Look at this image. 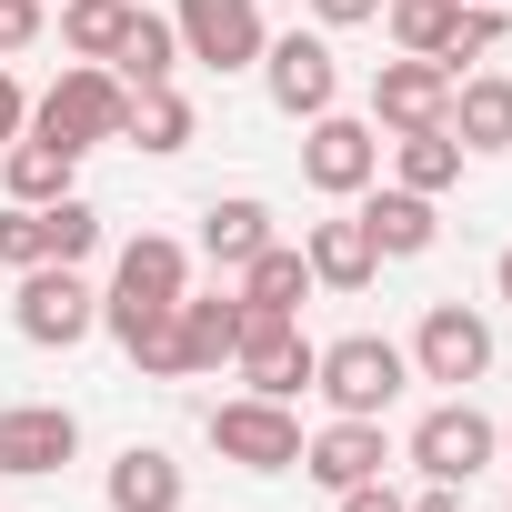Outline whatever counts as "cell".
<instances>
[{"label": "cell", "instance_id": "cell-1", "mask_svg": "<svg viewBox=\"0 0 512 512\" xmlns=\"http://www.w3.org/2000/svg\"><path fill=\"white\" fill-rule=\"evenodd\" d=\"M31 121H41V141H71V151H91V141H121V121H131V91H121L101 61H81V71H61V81H51V101H41Z\"/></svg>", "mask_w": 512, "mask_h": 512}, {"label": "cell", "instance_id": "cell-2", "mask_svg": "<svg viewBox=\"0 0 512 512\" xmlns=\"http://www.w3.org/2000/svg\"><path fill=\"white\" fill-rule=\"evenodd\" d=\"M231 362H241V382L262 392V402H292V392H312V372H322V352L302 342L292 312H251V302H241V352H231Z\"/></svg>", "mask_w": 512, "mask_h": 512}, {"label": "cell", "instance_id": "cell-3", "mask_svg": "<svg viewBox=\"0 0 512 512\" xmlns=\"http://www.w3.org/2000/svg\"><path fill=\"white\" fill-rule=\"evenodd\" d=\"M181 272H191V262H181V241H161V231H141V241L121 251V272H111V302H101V312H111V332L131 342L141 322H161V312H181Z\"/></svg>", "mask_w": 512, "mask_h": 512}, {"label": "cell", "instance_id": "cell-4", "mask_svg": "<svg viewBox=\"0 0 512 512\" xmlns=\"http://www.w3.org/2000/svg\"><path fill=\"white\" fill-rule=\"evenodd\" d=\"M211 442H221V462H241V472H292L302 462V422H292V402H221L211 412Z\"/></svg>", "mask_w": 512, "mask_h": 512}, {"label": "cell", "instance_id": "cell-5", "mask_svg": "<svg viewBox=\"0 0 512 512\" xmlns=\"http://www.w3.org/2000/svg\"><path fill=\"white\" fill-rule=\"evenodd\" d=\"M312 382L332 392V412L372 422V412L402 392V352H392L382 332H352V342H332V352H322V372H312Z\"/></svg>", "mask_w": 512, "mask_h": 512}, {"label": "cell", "instance_id": "cell-6", "mask_svg": "<svg viewBox=\"0 0 512 512\" xmlns=\"http://www.w3.org/2000/svg\"><path fill=\"white\" fill-rule=\"evenodd\" d=\"M91 322H101V312H91V282H81L71 262H31V272H21V332H31L41 352H71Z\"/></svg>", "mask_w": 512, "mask_h": 512}, {"label": "cell", "instance_id": "cell-7", "mask_svg": "<svg viewBox=\"0 0 512 512\" xmlns=\"http://www.w3.org/2000/svg\"><path fill=\"white\" fill-rule=\"evenodd\" d=\"M181 61H211V71H241L262 61V0H181Z\"/></svg>", "mask_w": 512, "mask_h": 512}, {"label": "cell", "instance_id": "cell-8", "mask_svg": "<svg viewBox=\"0 0 512 512\" xmlns=\"http://www.w3.org/2000/svg\"><path fill=\"white\" fill-rule=\"evenodd\" d=\"M262 71H272V101H282L292 121H322L332 91H342V61H332V41H312V31L262 41Z\"/></svg>", "mask_w": 512, "mask_h": 512}, {"label": "cell", "instance_id": "cell-9", "mask_svg": "<svg viewBox=\"0 0 512 512\" xmlns=\"http://www.w3.org/2000/svg\"><path fill=\"white\" fill-rule=\"evenodd\" d=\"M71 452H81V422L61 402H11V412H0V472H11V482H41Z\"/></svg>", "mask_w": 512, "mask_h": 512}, {"label": "cell", "instance_id": "cell-10", "mask_svg": "<svg viewBox=\"0 0 512 512\" xmlns=\"http://www.w3.org/2000/svg\"><path fill=\"white\" fill-rule=\"evenodd\" d=\"M412 362H422V382H482V362H492V322L462 312V302H432Z\"/></svg>", "mask_w": 512, "mask_h": 512}, {"label": "cell", "instance_id": "cell-11", "mask_svg": "<svg viewBox=\"0 0 512 512\" xmlns=\"http://www.w3.org/2000/svg\"><path fill=\"white\" fill-rule=\"evenodd\" d=\"M372 111L392 121V131H442V111H452V71L442 61H382L372 71Z\"/></svg>", "mask_w": 512, "mask_h": 512}, {"label": "cell", "instance_id": "cell-12", "mask_svg": "<svg viewBox=\"0 0 512 512\" xmlns=\"http://www.w3.org/2000/svg\"><path fill=\"white\" fill-rule=\"evenodd\" d=\"M302 171H312V191H362L372 171H382V141H372V121H342V111H322L312 121V141H302Z\"/></svg>", "mask_w": 512, "mask_h": 512}, {"label": "cell", "instance_id": "cell-13", "mask_svg": "<svg viewBox=\"0 0 512 512\" xmlns=\"http://www.w3.org/2000/svg\"><path fill=\"white\" fill-rule=\"evenodd\" d=\"M412 462H422L432 482H472V472L492 462V422H482L472 402H442V412H422V432H412Z\"/></svg>", "mask_w": 512, "mask_h": 512}, {"label": "cell", "instance_id": "cell-14", "mask_svg": "<svg viewBox=\"0 0 512 512\" xmlns=\"http://www.w3.org/2000/svg\"><path fill=\"white\" fill-rule=\"evenodd\" d=\"M302 462H312V482H332V492H352V482H372L382 472V422H332L322 442H302Z\"/></svg>", "mask_w": 512, "mask_h": 512}, {"label": "cell", "instance_id": "cell-15", "mask_svg": "<svg viewBox=\"0 0 512 512\" xmlns=\"http://www.w3.org/2000/svg\"><path fill=\"white\" fill-rule=\"evenodd\" d=\"M302 262H312V282L362 292V282L382 272V241H372V231H362V211H352V221H322V231H312V251H302Z\"/></svg>", "mask_w": 512, "mask_h": 512}, {"label": "cell", "instance_id": "cell-16", "mask_svg": "<svg viewBox=\"0 0 512 512\" xmlns=\"http://www.w3.org/2000/svg\"><path fill=\"white\" fill-rule=\"evenodd\" d=\"M71 171H81V151H71V141H41V131L0 151V181H11V201H31V211H41V201H61V191H71Z\"/></svg>", "mask_w": 512, "mask_h": 512}, {"label": "cell", "instance_id": "cell-17", "mask_svg": "<svg viewBox=\"0 0 512 512\" xmlns=\"http://www.w3.org/2000/svg\"><path fill=\"white\" fill-rule=\"evenodd\" d=\"M171 71H181V31L151 21V11H131V31H121V51H111V81H121V91H161Z\"/></svg>", "mask_w": 512, "mask_h": 512}, {"label": "cell", "instance_id": "cell-18", "mask_svg": "<svg viewBox=\"0 0 512 512\" xmlns=\"http://www.w3.org/2000/svg\"><path fill=\"white\" fill-rule=\"evenodd\" d=\"M111 512H181V462L151 452V442H131L111 462Z\"/></svg>", "mask_w": 512, "mask_h": 512}, {"label": "cell", "instance_id": "cell-19", "mask_svg": "<svg viewBox=\"0 0 512 512\" xmlns=\"http://www.w3.org/2000/svg\"><path fill=\"white\" fill-rule=\"evenodd\" d=\"M442 131H452L462 151H502V141H512V81H462L452 111H442Z\"/></svg>", "mask_w": 512, "mask_h": 512}, {"label": "cell", "instance_id": "cell-20", "mask_svg": "<svg viewBox=\"0 0 512 512\" xmlns=\"http://www.w3.org/2000/svg\"><path fill=\"white\" fill-rule=\"evenodd\" d=\"M181 372H221L241 352V302H181Z\"/></svg>", "mask_w": 512, "mask_h": 512}, {"label": "cell", "instance_id": "cell-21", "mask_svg": "<svg viewBox=\"0 0 512 512\" xmlns=\"http://www.w3.org/2000/svg\"><path fill=\"white\" fill-rule=\"evenodd\" d=\"M201 251H211L221 272H241L251 251H272V211H262V201H211V211H201Z\"/></svg>", "mask_w": 512, "mask_h": 512}, {"label": "cell", "instance_id": "cell-22", "mask_svg": "<svg viewBox=\"0 0 512 512\" xmlns=\"http://www.w3.org/2000/svg\"><path fill=\"white\" fill-rule=\"evenodd\" d=\"M302 292H312V262H302V251H251V262H241V302L251 312H302Z\"/></svg>", "mask_w": 512, "mask_h": 512}, {"label": "cell", "instance_id": "cell-23", "mask_svg": "<svg viewBox=\"0 0 512 512\" xmlns=\"http://www.w3.org/2000/svg\"><path fill=\"white\" fill-rule=\"evenodd\" d=\"M362 231H372L382 251H432L442 221H432V191H372V201H362Z\"/></svg>", "mask_w": 512, "mask_h": 512}, {"label": "cell", "instance_id": "cell-24", "mask_svg": "<svg viewBox=\"0 0 512 512\" xmlns=\"http://www.w3.org/2000/svg\"><path fill=\"white\" fill-rule=\"evenodd\" d=\"M121 31H131V0H61V41H71L81 61H111Z\"/></svg>", "mask_w": 512, "mask_h": 512}, {"label": "cell", "instance_id": "cell-25", "mask_svg": "<svg viewBox=\"0 0 512 512\" xmlns=\"http://www.w3.org/2000/svg\"><path fill=\"white\" fill-rule=\"evenodd\" d=\"M121 131H131L141 151H181V141H191V101H181L171 81H161V91H131V121H121Z\"/></svg>", "mask_w": 512, "mask_h": 512}, {"label": "cell", "instance_id": "cell-26", "mask_svg": "<svg viewBox=\"0 0 512 512\" xmlns=\"http://www.w3.org/2000/svg\"><path fill=\"white\" fill-rule=\"evenodd\" d=\"M452 21H462V0H392V41L412 61H442L452 51Z\"/></svg>", "mask_w": 512, "mask_h": 512}, {"label": "cell", "instance_id": "cell-27", "mask_svg": "<svg viewBox=\"0 0 512 512\" xmlns=\"http://www.w3.org/2000/svg\"><path fill=\"white\" fill-rule=\"evenodd\" d=\"M462 181V141L452 131H402V191H452Z\"/></svg>", "mask_w": 512, "mask_h": 512}, {"label": "cell", "instance_id": "cell-28", "mask_svg": "<svg viewBox=\"0 0 512 512\" xmlns=\"http://www.w3.org/2000/svg\"><path fill=\"white\" fill-rule=\"evenodd\" d=\"M91 241H101V211H91V201H71V191L41 201V262H81Z\"/></svg>", "mask_w": 512, "mask_h": 512}, {"label": "cell", "instance_id": "cell-29", "mask_svg": "<svg viewBox=\"0 0 512 512\" xmlns=\"http://www.w3.org/2000/svg\"><path fill=\"white\" fill-rule=\"evenodd\" d=\"M0 262H11V272H31V262H41V211H31V201L0 211Z\"/></svg>", "mask_w": 512, "mask_h": 512}, {"label": "cell", "instance_id": "cell-30", "mask_svg": "<svg viewBox=\"0 0 512 512\" xmlns=\"http://www.w3.org/2000/svg\"><path fill=\"white\" fill-rule=\"evenodd\" d=\"M41 31V0H0V51H21Z\"/></svg>", "mask_w": 512, "mask_h": 512}, {"label": "cell", "instance_id": "cell-31", "mask_svg": "<svg viewBox=\"0 0 512 512\" xmlns=\"http://www.w3.org/2000/svg\"><path fill=\"white\" fill-rule=\"evenodd\" d=\"M342 512H402V492L372 472V482H352V492H342Z\"/></svg>", "mask_w": 512, "mask_h": 512}, {"label": "cell", "instance_id": "cell-32", "mask_svg": "<svg viewBox=\"0 0 512 512\" xmlns=\"http://www.w3.org/2000/svg\"><path fill=\"white\" fill-rule=\"evenodd\" d=\"M21 121H31V101H21V81H11V71H0V151L21 141Z\"/></svg>", "mask_w": 512, "mask_h": 512}, {"label": "cell", "instance_id": "cell-33", "mask_svg": "<svg viewBox=\"0 0 512 512\" xmlns=\"http://www.w3.org/2000/svg\"><path fill=\"white\" fill-rule=\"evenodd\" d=\"M312 11H322L332 31H352V21H372V11H382V0H312Z\"/></svg>", "mask_w": 512, "mask_h": 512}, {"label": "cell", "instance_id": "cell-34", "mask_svg": "<svg viewBox=\"0 0 512 512\" xmlns=\"http://www.w3.org/2000/svg\"><path fill=\"white\" fill-rule=\"evenodd\" d=\"M402 512H462V502H452V482H432V492H422V502H402Z\"/></svg>", "mask_w": 512, "mask_h": 512}, {"label": "cell", "instance_id": "cell-35", "mask_svg": "<svg viewBox=\"0 0 512 512\" xmlns=\"http://www.w3.org/2000/svg\"><path fill=\"white\" fill-rule=\"evenodd\" d=\"M492 282H502V302H512V251H502V272H492Z\"/></svg>", "mask_w": 512, "mask_h": 512}, {"label": "cell", "instance_id": "cell-36", "mask_svg": "<svg viewBox=\"0 0 512 512\" xmlns=\"http://www.w3.org/2000/svg\"><path fill=\"white\" fill-rule=\"evenodd\" d=\"M492 11H512V0H492Z\"/></svg>", "mask_w": 512, "mask_h": 512}]
</instances>
